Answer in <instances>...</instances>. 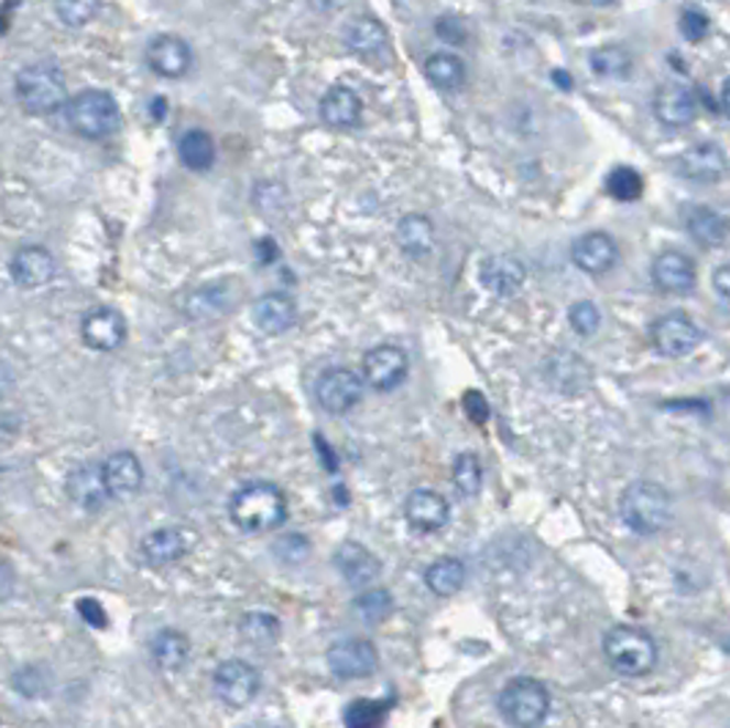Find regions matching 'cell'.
<instances>
[{"label":"cell","instance_id":"obj_10","mask_svg":"<svg viewBox=\"0 0 730 728\" xmlns=\"http://www.w3.org/2000/svg\"><path fill=\"white\" fill-rule=\"evenodd\" d=\"M327 665L338 680H368L379 669V652L366 638L333 643L327 652Z\"/></svg>","mask_w":730,"mask_h":728},{"label":"cell","instance_id":"obj_26","mask_svg":"<svg viewBox=\"0 0 730 728\" xmlns=\"http://www.w3.org/2000/svg\"><path fill=\"white\" fill-rule=\"evenodd\" d=\"M336 566L344 575V580L349 586H368L371 580H377L382 564H379L377 555H371V550H366L358 542H344L336 553Z\"/></svg>","mask_w":730,"mask_h":728},{"label":"cell","instance_id":"obj_16","mask_svg":"<svg viewBox=\"0 0 730 728\" xmlns=\"http://www.w3.org/2000/svg\"><path fill=\"white\" fill-rule=\"evenodd\" d=\"M678 176L689 182H700V185H711L726 176V152L717 143H695V146L684 149L676 157Z\"/></svg>","mask_w":730,"mask_h":728},{"label":"cell","instance_id":"obj_17","mask_svg":"<svg viewBox=\"0 0 730 728\" xmlns=\"http://www.w3.org/2000/svg\"><path fill=\"white\" fill-rule=\"evenodd\" d=\"M105 481V492L113 500H130L143 487V465L132 452H116L99 465Z\"/></svg>","mask_w":730,"mask_h":728},{"label":"cell","instance_id":"obj_14","mask_svg":"<svg viewBox=\"0 0 730 728\" xmlns=\"http://www.w3.org/2000/svg\"><path fill=\"white\" fill-rule=\"evenodd\" d=\"M654 116L671 130H684L698 119V97L684 83H665L654 94Z\"/></svg>","mask_w":730,"mask_h":728},{"label":"cell","instance_id":"obj_34","mask_svg":"<svg viewBox=\"0 0 730 728\" xmlns=\"http://www.w3.org/2000/svg\"><path fill=\"white\" fill-rule=\"evenodd\" d=\"M423 577H426V586L432 588L437 597H454V594L465 586L467 569L459 558H439L428 566Z\"/></svg>","mask_w":730,"mask_h":728},{"label":"cell","instance_id":"obj_11","mask_svg":"<svg viewBox=\"0 0 730 728\" xmlns=\"http://www.w3.org/2000/svg\"><path fill=\"white\" fill-rule=\"evenodd\" d=\"M406 371H410V358L404 349L393 347V344L368 349L363 358V382H368L373 391H395L406 380Z\"/></svg>","mask_w":730,"mask_h":728},{"label":"cell","instance_id":"obj_50","mask_svg":"<svg viewBox=\"0 0 730 728\" xmlns=\"http://www.w3.org/2000/svg\"><path fill=\"white\" fill-rule=\"evenodd\" d=\"M728 91H730V88H728V83H726V86H722V113H726L728 116V108H730V99H728Z\"/></svg>","mask_w":730,"mask_h":728},{"label":"cell","instance_id":"obj_3","mask_svg":"<svg viewBox=\"0 0 730 728\" xmlns=\"http://www.w3.org/2000/svg\"><path fill=\"white\" fill-rule=\"evenodd\" d=\"M66 121L86 141H105L121 130V108L102 88H86L66 102Z\"/></svg>","mask_w":730,"mask_h":728},{"label":"cell","instance_id":"obj_2","mask_svg":"<svg viewBox=\"0 0 730 728\" xmlns=\"http://www.w3.org/2000/svg\"><path fill=\"white\" fill-rule=\"evenodd\" d=\"M228 514H231L233 525L242 528L248 533H266L275 531L286 522L288 506L283 492L270 481H253V485L239 487L231 495L228 503Z\"/></svg>","mask_w":730,"mask_h":728},{"label":"cell","instance_id":"obj_42","mask_svg":"<svg viewBox=\"0 0 730 728\" xmlns=\"http://www.w3.org/2000/svg\"><path fill=\"white\" fill-rule=\"evenodd\" d=\"M568 325L574 327V333L579 336H593L601 325V314L590 300H577V303L568 308Z\"/></svg>","mask_w":730,"mask_h":728},{"label":"cell","instance_id":"obj_20","mask_svg":"<svg viewBox=\"0 0 730 728\" xmlns=\"http://www.w3.org/2000/svg\"><path fill=\"white\" fill-rule=\"evenodd\" d=\"M195 536L184 528H157L141 542V555L149 566L163 569V566L176 564L193 547Z\"/></svg>","mask_w":730,"mask_h":728},{"label":"cell","instance_id":"obj_6","mask_svg":"<svg viewBox=\"0 0 730 728\" xmlns=\"http://www.w3.org/2000/svg\"><path fill=\"white\" fill-rule=\"evenodd\" d=\"M498 707L509 726L538 728L549 713V693L544 691L542 682L531 680V676H520V680H511L500 691Z\"/></svg>","mask_w":730,"mask_h":728},{"label":"cell","instance_id":"obj_45","mask_svg":"<svg viewBox=\"0 0 730 728\" xmlns=\"http://www.w3.org/2000/svg\"><path fill=\"white\" fill-rule=\"evenodd\" d=\"M77 613H80L83 619H86L88 624H94V627L108 624V616H105L102 605H99L97 599H80V602H77Z\"/></svg>","mask_w":730,"mask_h":728},{"label":"cell","instance_id":"obj_40","mask_svg":"<svg viewBox=\"0 0 730 728\" xmlns=\"http://www.w3.org/2000/svg\"><path fill=\"white\" fill-rule=\"evenodd\" d=\"M277 632H281V624H277V619L272 613L255 610V613H248L242 619V635L248 638V641L259 643V646H266V643L275 641Z\"/></svg>","mask_w":730,"mask_h":728},{"label":"cell","instance_id":"obj_38","mask_svg":"<svg viewBox=\"0 0 730 728\" xmlns=\"http://www.w3.org/2000/svg\"><path fill=\"white\" fill-rule=\"evenodd\" d=\"M454 485L459 489L461 498H472V495L481 492L483 470H481V459H478L476 454H459V457H456Z\"/></svg>","mask_w":730,"mask_h":728},{"label":"cell","instance_id":"obj_12","mask_svg":"<svg viewBox=\"0 0 730 728\" xmlns=\"http://www.w3.org/2000/svg\"><path fill=\"white\" fill-rule=\"evenodd\" d=\"M146 64L165 80H179L193 69V47L176 33H160L146 44Z\"/></svg>","mask_w":730,"mask_h":728},{"label":"cell","instance_id":"obj_39","mask_svg":"<svg viewBox=\"0 0 730 728\" xmlns=\"http://www.w3.org/2000/svg\"><path fill=\"white\" fill-rule=\"evenodd\" d=\"M55 14L66 28H86L99 14V0H55Z\"/></svg>","mask_w":730,"mask_h":728},{"label":"cell","instance_id":"obj_41","mask_svg":"<svg viewBox=\"0 0 730 728\" xmlns=\"http://www.w3.org/2000/svg\"><path fill=\"white\" fill-rule=\"evenodd\" d=\"M355 608H358V613L363 616L366 621L377 624V621H382L384 616H390V610H393V597H390L384 588H371V591L360 594Z\"/></svg>","mask_w":730,"mask_h":728},{"label":"cell","instance_id":"obj_43","mask_svg":"<svg viewBox=\"0 0 730 728\" xmlns=\"http://www.w3.org/2000/svg\"><path fill=\"white\" fill-rule=\"evenodd\" d=\"M678 31H682V36L687 39V42H704L711 33L709 14L700 9H687L682 14V20H678Z\"/></svg>","mask_w":730,"mask_h":728},{"label":"cell","instance_id":"obj_21","mask_svg":"<svg viewBox=\"0 0 730 728\" xmlns=\"http://www.w3.org/2000/svg\"><path fill=\"white\" fill-rule=\"evenodd\" d=\"M404 517L415 531L434 533L448 525V500L434 489H412L404 500Z\"/></svg>","mask_w":730,"mask_h":728},{"label":"cell","instance_id":"obj_30","mask_svg":"<svg viewBox=\"0 0 730 728\" xmlns=\"http://www.w3.org/2000/svg\"><path fill=\"white\" fill-rule=\"evenodd\" d=\"M687 224L689 237L700 245V248H720L728 237V224L720 213L711 207H693L687 209Z\"/></svg>","mask_w":730,"mask_h":728},{"label":"cell","instance_id":"obj_31","mask_svg":"<svg viewBox=\"0 0 730 728\" xmlns=\"http://www.w3.org/2000/svg\"><path fill=\"white\" fill-rule=\"evenodd\" d=\"M426 77L439 91H459L465 86V61L454 53H432L426 58Z\"/></svg>","mask_w":730,"mask_h":728},{"label":"cell","instance_id":"obj_18","mask_svg":"<svg viewBox=\"0 0 730 728\" xmlns=\"http://www.w3.org/2000/svg\"><path fill=\"white\" fill-rule=\"evenodd\" d=\"M651 278H654L656 289L665 294H689L698 283V270L695 261L689 259L682 250H665L654 259L651 264Z\"/></svg>","mask_w":730,"mask_h":728},{"label":"cell","instance_id":"obj_37","mask_svg":"<svg viewBox=\"0 0 730 728\" xmlns=\"http://www.w3.org/2000/svg\"><path fill=\"white\" fill-rule=\"evenodd\" d=\"M643 176L634 169H629V165H618V169H612L610 176H607V193H610L615 202H638V198L643 196Z\"/></svg>","mask_w":730,"mask_h":728},{"label":"cell","instance_id":"obj_13","mask_svg":"<svg viewBox=\"0 0 730 728\" xmlns=\"http://www.w3.org/2000/svg\"><path fill=\"white\" fill-rule=\"evenodd\" d=\"M83 344L97 352H116L127 341V319L121 311L110 305L91 308L80 322Z\"/></svg>","mask_w":730,"mask_h":728},{"label":"cell","instance_id":"obj_5","mask_svg":"<svg viewBox=\"0 0 730 728\" xmlns=\"http://www.w3.org/2000/svg\"><path fill=\"white\" fill-rule=\"evenodd\" d=\"M604 654L612 669L623 676H645L656 665L654 638L632 624H618L607 632Z\"/></svg>","mask_w":730,"mask_h":728},{"label":"cell","instance_id":"obj_27","mask_svg":"<svg viewBox=\"0 0 730 728\" xmlns=\"http://www.w3.org/2000/svg\"><path fill=\"white\" fill-rule=\"evenodd\" d=\"M66 492H69V498L75 500L80 509L86 511L102 509L105 500H108V492H105V481L99 465H80V468L72 470L69 479H66Z\"/></svg>","mask_w":730,"mask_h":728},{"label":"cell","instance_id":"obj_36","mask_svg":"<svg viewBox=\"0 0 730 728\" xmlns=\"http://www.w3.org/2000/svg\"><path fill=\"white\" fill-rule=\"evenodd\" d=\"M384 720H388V704L377 698H358L344 709L347 728H382Z\"/></svg>","mask_w":730,"mask_h":728},{"label":"cell","instance_id":"obj_8","mask_svg":"<svg viewBox=\"0 0 730 728\" xmlns=\"http://www.w3.org/2000/svg\"><path fill=\"white\" fill-rule=\"evenodd\" d=\"M700 341H704L700 327L695 325L687 314H682V311L660 316V319L651 325V344H654L656 352L665 355V358H684V355L695 352Z\"/></svg>","mask_w":730,"mask_h":728},{"label":"cell","instance_id":"obj_9","mask_svg":"<svg viewBox=\"0 0 730 728\" xmlns=\"http://www.w3.org/2000/svg\"><path fill=\"white\" fill-rule=\"evenodd\" d=\"M363 377L358 371L347 369V366H336L327 369L325 374L316 382V399H319L322 410L330 415H344L363 399Z\"/></svg>","mask_w":730,"mask_h":728},{"label":"cell","instance_id":"obj_51","mask_svg":"<svg viewBox=\"0 0 730 728\" xmlns=\"http://www.w3.org/2000/svg\"><path fill=\"white\" fill-rule=\"evenodd\" d=\"M590 3H593V6H612L615 0H590Z\"/></svg>","mask_w":730,"mask_h":728},{"label":"cell","instance_id":"obj_44","mask_svg":"<svg viewBox=\"0 0 730 728\" xmlns=\"http://www.w3.org/2000/svg\"><path fill=\"white\" fill-rule=\"evenodd\" d=\"M465 413L470 415L476 424H487V421H489V402L483 399L481 391H467L465 393Z\"/></svg>","mask_w":730,"mask_h":728},{"label":"cell","instance_id":"obj_32","mask_svg":"<svg viewBox=\"0 0 730 728\" xmlns=\"http://www.w3.org/2000/svg\"><path fill=\"white\" fill-rule=\"evenodd\" d=\"M152 658L163 671L184 669L189 658V641L179 630H163L152 641Z\"/></svg>","mask_w":730,"mask_h":728},{"label":"cell","instance_id":"obj_46","mask_svg":"<svg viewBox=\"0 0 730 728\" xmlns=\"http://www.w3.org/2000/svg\"><path fill=\"white\" fill-rule=\"evenodd\" d=\"M711 283H715V292L717 297H720L722 308H728V289H730V267L728 264H720L715 270V275H711Z\"/></svg>","mask_w":730,"mask_h":728},{"label":"cell","instance_id":"obj_15","mask_svg":"<svg viewBox=\"0 0 730 728\" xmlns=\"http://www.w3.org/2000/svg\"><path fill=\"white\" fill-rule=\"evenodd\" d=\"M55 272H58L55 256L47 248H42V245H25L9 261V275L20 289L47 286L55 278Z\"/></svg>","mask_w":730,"mask_h":728},{"label":"cell","instance_id":"obj_22","mask_svg":"<svg viewBox=\"0 0 730 728\" xmlns=\"http://www.w3.org/2000/svg\"><path fill=\"white\" fill-rule=\"evenodd\" d=\"M527 281V270L516 256L498 253L489 256L481 267V283L487 292L498 294V297H514Z\"/></svg>","mask_w":730,"mask_h":728},{"label":"cell","instance_id":"obj_47","mask_svg":"<svg viewBox=\"0 0 730 728\" xmlns=\"http://www.w3.org/2000/svg\"><path fill=\"white\" fill-rule=\"evenodd\" d=\"M437 33L443 39H450L454 44H461L465 42V28L459 25V20H454V17H443L437 25Z\"/></svg>","mask_w":730,"mask_h":728},{"label":"cell","instance_id":"obj_35","mask_svg":"<svg viewBox=\"0 0 730 728\" xmlns=\"http://www.w3.org/2000/svg\"><path fill=\"white\" fill-rule=\"evenodd\" d=\"M590 69L599 77L621 80L632 72V53L623 44H604V47L590 53Z\"/></svg>","mask_w":730,"mask_h":728},{"label":"cell","instance_id":"obj_29","mask_svg":"<svg viewBox=\"0 0 730 728\" xmlns=\"http://www.w3.org/2000/svg\"><path fill=\"white\" fill-rule=\"evenodd\" d=\"M233 297H231V286L228 281L211 283V286H200L195 289L193 294H187V303H184V311H187L189 319H215V316H222L228 308H231Z\"/></svg>","mask_w":730,"mask_h":728},{"label":"cell","instance_id":"obj_33","mask_svg":"<svg viewBox=\"0 0 730 728\" xmlns=\"http://www.w3.org/2000/svg\"><path fill=\"white\" fill-rule=\"evenodd\" d=\"M179 160L189 171H209L215 165V141L204 130H187L179 138Z\"/></svg>","mask_w":730,"mask_h":728},{"label":"cell","instance_id":"obj_4","mask_svg":"<svg viewBox=\"0 0 730 728\" xmlns=\"http://www.w3.org/2000/svg\"><path fill=\"white\" fill-rule=\"evenodd\" d=\"M671 495L656 481H634L621 495V520L640 536H654L671 525Z\"/></svg>","mask_w":730,"mask_h":728},{"label":"cell","instance_id":"obj_49","mask_svg":"<svg viewBox=\"0 0 730 728\" xmlns=\"http://www.w3.org/2000/svg\"><path fill=\"white\" fill-rule=\"evenodd\" d=\"M14 371H11V366L6 363V360H0V396H6V393L14 388Z\"/></svg>","mask_w":730,"mask_h":728},{"label":"cell","instance_id":"obj_24","mask_svg":"<svg viewBox=\"0 0 730 728\" xmlns=\"http://www.w3.org/2000/svg\"><path fill=\"white\" fill-rule=\"evenodd\" d=\"M319 113L325 124L336 127V130H352L363 119V99L349 86H333L322 97Z\"/></svg>","mask_w":730,"mask_h":728},{"label":"cell","instance_id":"obj_28","mask_svg":"<svg viewBox=\"0 0 730 728\" xmlns=\"http://www.w3.org/2000/svg\"><path fill=\"white\" fill-rule=\"evenodd\" d=\"M434 224L426 218V215H404L395 226V240H399V248L404 250L406 256L412 259H423L434 250Z\"/></svg>","mask_w":730,"mask_h":728},{"label":"cell","instance_id":"obj_19","mask_svg":"<svg viewBox=\"0 0 730 728\" xmlns=\"http://www.w3.org/2000/svg\"><path fill=\"white\" fill-rule=\"evenodd\" d=\"M618 259H621L618 242L604 231H588L571 245L574 267L588 275H604L618 264Z\"/></svg>","mask_w":730,"mask_h":728},{"label":"cell","instance_id":"obj_1","mask_svg":"<svg viewBox=\"0 0 730 728\" xmlns=\"http://www.w3.org/2000/svg\"><path fill=\"white\" fill-rule=\"evenodd\" d=\"M14 94L22 110L31 116H50L69 102L66 75L53 61H36V64L22 66L14 77Z\"/></svg>","mask_w":730,"mask_h":728},{"label":"cell","instance_id":"obj_23","mask_svg":"<svg viewBox=\"0 0 730 728\" xmlns=\"http://www.w3.org/2000/svg\"><path fill=\"white\" fill-rule=\"evenodd\" d=\"M253 322L266 336H281L297 322V303L283 292H270L253 303Z\"/></svg>","mask_w":730,"mask_h":728},{"label":"cell","instance_id":"obj_48","mask_svg":"<svg viewBox=\"0 0 730 728\" xmlns=\"http://www.w3.org/2000/svg\"><path fill=\"white\" fill-rule=\"evenodd\" d=\"M14 591V572L9 569V564H0V602L11 597Z\"/></svg>","mask_w":730,"mask_h":728},{"label":"cell","instance_id":"obj_7","mask_svg":"<svg viewBox=\"0 0 730 728\" xmlns=\"http://www.w3.org/2000/svg\"><path fill=\"white\" fill-rule=\"evenodd\" d=\"M215 696L226 704L228 709H244L255 696H259L261 676L244 660H226L215 671Z\"/></svg>","mask_w":730,"mask_h":728},{"label":"cell","instance_id":"obj_25","mask_svg":"<svg viewBox=\"0 0 730 728\" xmlns=\"http://www.w3.org/2000/svg\"><path fill=\"white\" fill-rule=\"evenodd\" d=\"M344 44L358 58H379L388 47V31L373 17H352L344 28Z\"/></svg>","mask_w":730,"mask_h":728}]
</instances>
